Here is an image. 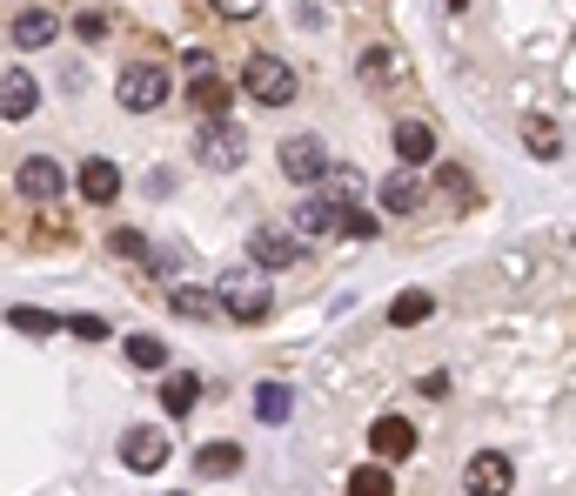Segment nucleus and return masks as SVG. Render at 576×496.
<instances>
[{
	"mask_svg": "<svg viewBox=\"0 0 576 496\" xmlns=\"http://www.w3.org/2000/svg\"><path fill=\"white\" fill-rule=\"evenodd\" d=\"M242 88L262 101V108H282V101H295V68H288L282 54H255L242 68Z\"/></svg>",
	"mask_w": 576,
	"mask_h": 496,
	"instance_id": "obj_1",
	"label": "nucleus"
},
{
	"mask_svg": "<svg viewBox=\"0 0 576 496\" xmlns=\"http://www.w3.org/2000/svg\"><path fill=\"white\" fill-rule=\"evenodd\" d=\"M114 94H121V108H134V114H155L161 101H168V68H155V61H134V68H121Z\"/></svg>",
	"mask_w": 576,
	"mask_h": 496,
	"instance_id": "obj_2",
	"label": "nucleus"
},
{
	"mask_svg": "<svg viewBox=\"0 0 576 496\" xmlns=\"http://www.w3.org/2000/svg\"><path fill=\"white\" fill-rule=\"evenodd\" d=\"M248 262H255V269H268V275L295 269V262H302V235H295V228H275V222H262L255 235H248Z\"/></svg>",
	"mask_w": 576,
	"mask_h": 496,
	"instance_id": "obj_3",
	"label": "nucleus"
},
{
	"mask_svg": "<svg viewBox=\"0 0 576 496\" xmlns=\"http://www.w3.org/2000/svg\"><path fill=\"white\" fill-rule=\"evenodd\" d=\"M242 155H248L242 128H228V121H201V135H195V161H201V168L228 175V168H242Z\"/></svg>",
	"mask_w": 576,
	"mask_h": 496,
	"instance_id": "obj_4",
	"label": "nucleus"
},
{
	"mask_svg": "<svg viewBox=\"0 0 576 496\" xmlns=\"http://www.w3.org/2000/svg\"><path fill=\"white\" fill-rule=\"evenodd\" d=\"M222 309L235 322H268L275 316V295H268V282H248V275H222Z\"/></svg>",
	"mask_w": 576,
	"mask_h": 496,
	"instance_id": "obj_5",
	"label": "nucleus"
},
{
	"mask_svg": "<svg viewBox=\"0 0 576 496\" xmlns=\"http://www.w3.org/2000/svg\"><path fill=\"white\" fill-rule=\"evenodd\" d=\"M329 148H322V141L315 135H288L282 141V175L288 181H302V188H309V181H329Z\"/></svg>",
	"mask_w": 576,
	"mask_h": 496,
	"instance_id": "obj_6",
	"label": "nucleus"
},
{
	"mask_svg": "<svg viewBox=\"0 0 576 496\" xmlns=\"http://www.w3.org/2000/svg\"><path fill=\"white\" fill-rule=\"evenodd\" d=\"M416 443H422V429L409 416H376L369 423V456L376 463H402V456H416Z\"/></svg>",
	"mask_w": 576,
	"mask_h": 496,
	"instance_id": "obj_7",
	"label": "nucleus"
},
{
	"mask_svg": "<svg viewBox=\"0 0 576 496\" xmlns=\"http://www.w3.org/2000/svg\"><path fill=\"white\" fill-rule=\"evenodd\" d=\"M14 188H21L27 202H54V195H67V168L54 155H27L14 168Z\"/></svg>",
	"mask_w": 576,
	"mask_h": 496,
	"instance_id": "obj_8",
	"label": "nucleus"
},
{
	"mask_svg": "<svg viewBox=\"0 0 576 496\" xmlns=\"http://www.w3.org/2000/svg\"><path fill=\"white\" fill-rule=\"evenodd\" d=\"M516 470H510V456L503 450H476L469 456V470H463V490L469 496H510Z\"/></svg>",
	"mask_w": 576,
	"mask_h": 496,
	"instance_id": "obj_9",
	"label": "nucleus"
},
{
	"mask_svg": "<svg viewBox=\"0 0 576 496\" xmlns=\"http://www.w3.org/2000/svg\"><path fill=\"white\" fill-rule=\"evenodd\" d=\"M121 463H128V470H141V476H155L161 463H168V436H161V429H148V423H134L128 436H121Z\"/></svg>",
	"mask_w": 576,
	"mask_h": 496,
	"instance_id": "obj_10",
	"label": "nucleus"
},
{
	"mask_svg": "<svg viewBox=\"0 0 576 496\" xmlns=\"http://www.w3.org/2000/svg\"><path fill=\"white\" fill-rule=\"evenodd\" d=\"M389 148H396L402 168H422V161H436V128H429V121H396V128H389Z\"/></svg>",
	"mask_w": 576,
	"mask_h": 496,
	"instance_id": "obj_11",
	"label": "nucleus"
},
{
	"mask_svg": "<svg viewBox=\"0 0 576 496\" xmlns=\"http://www.w3.org/2000/svg\"><path fill=\"white\" fill-rule=\"evenodd\" d=\"M376 195H382V215H416V208L429 202V188H422V175H416V168H396V175L382 181Z\"/></svg>",
	"mask_w": 576,
	"mask_h": 496,
	"instance_id": "obj_12",
	"label": "nucleus"
},
{
	"mask_svg": "<svg viewBox=\"0 0 576 496\" xmlns=\"http://www.w3.org/2000/svg\"><path fill=\"white\" fill-rule=\"evenodd\" d=\"M295 235H302V242L342 235V202H329V195H309V202L295 208Z\"/></svg>",
	"mask_w": 576,
	"mask_h": 496,
	"instance_id": "obj_13",
	"label": "nucleus"
},
{
	"mask_svg": "<svg viewBox=\"0 0 576 496\" xmlns=\"http://www.w3.org/2000/svg\"><path fill=\"white\" fill-rule=\"evenodd\" d=\"M34 108H41L34 74H27V68H7V74H0V114H7V121H27Z\"/></svg>",
	"mask_w": 576,
	"mask_h": 496,
	"instance_id": "obj_14",
	"label": "nucleus"
},
{
	"mask_svg": "<svg viewBox=\"0 0 576 496\" xmlns=\"http://www.w3.org/2000/svg\"><path fill=\"white\" fill-rule=\"evenodd\" d=\"M74 181H81V195H88L94 208H108L114 195H121V168H114L108 155H88V161H81V175H74Z\"/></svg>",
	"mask_w": 576,
	"mask_h": 496,
	"instance_id": "obj_15",
	"label": "nucleus"
},
{
	"mask_svg": "<svg viewBox=\"0 0 576 496\" xmlns=\"http://www.w3.org/2000/svg\"><path fill=\"white\" fill-rule=\"evenodd\" d=\"M54 34H61V21H54L47 7H21V14H14V27H7V41L21 47V54H27V47H47Z\"/></svg>",
	"mask_w": 576,
	"mask_h": 496,
	"instance_id": "obj_16",
	"label": "nucleus"
},
{
	"mask_svg": "<svg viewBox=\"0 0 576 496\" xmlns=\"http://www.w3.org/2000/svg\"><path fill=\"white\" fill-rule=\"evenodd\" d=\"M355 68H362L369 88H396V81H402V54L376 41V47H362V54H355Z\"/></svg>",
	"mask_w": 576,
	"mask_h": 496,
	"instance_id": "obj_17",
	"label": "nucleus"
},
{
	"mask_svg": "<svg viewBox=\"0 0 576 496\" xmlns=\"http://www.w3.org/2000/svg\"><path fill=\"white\" fill-rule=\"evenodd\" d=\"M523 148L536 161H563V128H556L550 114H523Z\"/></svg>",
	"mask_w": 576,
	"mask_h": 496,
	"instance_id": "obj_18",
	"label": "nucleus"
},
{
	"mask_svg": "<svg viewBox=\"0 0 576 496\" xmlns=\"http://www.w3.org/2000/svg\"><path fill=\"white\" fill-rule=\"evenodd\" d=\"M168 309H175V316H188V322H215V309H222V295H208V289H188V282H181V289H168Z\"/></svg>",
	"mask_w": 576,
	"mask_h": 496,
	"instance_id": "obj_19",
	"label": "nucleus"
},
{
	"mask_svg": "<svg viewBox=\"0 0 576 496\" xmlns=\"http://www.w3.org/2000/svg\"><path fill=\"white\" fill-rule=\"evenodd\" d=\"M188 101H195V108L208 114V121H222V114L235 108V88H228L222 74H208V81H195V88H188Z\"/></svg>",
	"mask_w": 576,
	"mask_h": 496,
	"instance_id": "obj_20",
	"label": "nucleus"
},
{
	"mask_svg": "<svg viewBox=\"0 0 576 496\" xmlns=\"http://www.w3.org/2000/svg\"><path fill=\"white\" fill-rule=\"evenodd\" d=\"M436 316V295L429 289H402L396 302H389V322H396V329H416V322H429Z\"/></svg>",
	"mask_w": 576,
	"mask_h": 496,
	"instance_id": "obj_21",
	"label": "nucleus"
},
{
	"mask_svg": "<svg viewBox=\"0 0 576 496\" xmlns=\"http://www.w3.org/2000/svg\"><path fill=\"white\" fill-rule=\"evenodd\" d=\"M195 470L201 476H242V443H201Z\"/></svg>",
	"mask_w": 576,
	"mask_h": 496,
	"instance_id": "obj_22",
	"label": "nucleus"
},
{
	"mask_svg": "<svg viewBox=\"0 0 576 496\" xmlns=\"http://www.w3.org/2000/svg\"><path fill=\"white\" fill-rule=\"evenodd\" d=\"M201 403V376H161V409L168 416H188Z\"/></svg>",
	"mask_w": 576,
	"mask_h": 496,
	"instance_id": "obj_23",
	"label": "nucleus"
},
{
	"mask_svg": "<svg viewBox=\"0 0 576 496\" xmlns=\"http://www.w3.org/2000/svg\"><path fill=\"white\" fill-rule=\"evenodd\" d=\"M255 416H262V423H288V416H295L288 383H262V389H255Z\"/></svg>",
	"mask_w": 576,
	"mask_h": 496,
	"instance_id": "obj_24",
	"label": "nucleus"
},
{
	"mask_svg": "<svg viewBox=\"0 0 576 496\" xmlns=\"http://www.w3.org/2000/svg\"><path fill=\"white\" fill-rule=\"evenodd\" d=\"M349 496H396L389 463H362V470H349Z\"/></svg>",
	"mask_w": 576,
	"mask_h": 496,
	"instance_id": "obj_25",
	"label": "nucleus"
},
{
	"mask_svg": "<svg viewBox=\"0 0 576 496\" xmlns=\"http://www.w3.org/2000/svg\"><path fill=\"white\" fill-rule=\"evenodd\" d=\"M7 329H14V336H47V329H54V316H47V309H34V302H14V309H7Z\"/></svg>",
	"mask_w": 576,
	"mask_h": 496,
	"instance_id": "obj_26",
	"label": "nucleus"
},
{
	"mask_svg": "<svg viewBox=\"0 0 576 496\" xmlns=\"http://www.w3.org/2000/svg\"><path fill=\"white\" fill-rule=\"evenodd\" d=\"M128 362L134 369H168V342L161 336H128Z\"/></svg>",
	"mask_w": 576,
	"mask_h": 496,
	"instance_id": "obj_27",
	"label": "nucleus"
},
{
	"mask_svg": "<svg viewBox=\"0 0 576 496\" xmlns=\"http://www.w3.org/2000/svg\"><path fill=\"white\" fill-rule=\"evenodd\" d=\"M376 215H369V208H355V202H342V235H355V242H369V235H376Z\"/></svg>",
	"mask_w": 576,
	"mask_h": 496,
	"instance_id": "obj_28",
	"label": "nucleus"
},
{
	"mask_svg": "<svg viewBox=\"0 0 576 496\" xmlns=\"http://www.w3.org/2000/svg\"><path fill=\"white\" fill-rule=\"evenodd\" d=\"M67 329H74L81 342H108V322H101V316H74Z\"/></svg>",
	"mask_w": 576,
	"mask_h": 496,
	"instance_id": "obj_29",
	"label": "nucleus"
},
{
	"mask_svg": "<svg viewBox=\"0 0 576 496\" xmlns=\"http://www.w3.org/2000/svg\"><path fill=\"white\" fill-rule=\"evenodd\" d=\"M114 255H134V262H141V255H148V242H141L134 228H114Z\"/></svg>",
	"mask_w": 576,
	"mask_h": 496,
	"instance_id": "obj_30",
	"label": "nucleus"
},
{
	"mask_svg": "<svg viewBox=\"0 0 576 496\" xmlns=\"http://www.w3.org/2000/svg\"><path fill=\"white\" fill-rule=\"evenodd\" d=\"M208 7H215V14H228V21H248L262 0H208Z\"/></svg>",
	"mask_w": 576,
	"mask_h": 496,
	"instance_id": "obj_31",
	"label": "nucleus"
},
{
	"mask_svg": "<svg viewBox=\"0 0 576 496\" xmlns=\"http://www.w3.org/2000/svg\"><path fill=\"white\" fill-rule=\"evenodd\" d=\"M215 74V54H201V47H188V81H208Z\"/></svg>",
	"mask_w": 576,
	"mask_h": 496,
	"instance_id": "obj_32",
	"label": "nucleus"
},
{
	"mask_svg": "<svg viewBox=\"0 0 576 496\" xmlns=\"http://www.w3.org/2000/svg\"><path fill=\"white\" fill-rule=\"evenodd\" d=\"M422 396H429V403H436V396H449V376H443V369H429V376H422Z\"/></svg>",
	"mask_w": 576,
	"mask_h": 496,
	"instance_id": "obj_33",
	"label": "nucleus"
},
{
	"mask_svg": "<svg viewBox=\"0 0 576 496\" xmlns=\"http://www.w3.org/2000/svg\"><path fill=\"white\" fill-rule=\"evenodd\" d=\"M101 27H108L101 14H81V21H74V34H81V41H101Z\"/></svg>",
	"mask_w": 576,
	"mask_h": 496,
	"instance_id": "obj_34",
	"label": "nucleus"
},
{
	"mask_svg": "<svg viewBox=\"0 0 576 496\" xmlns=\"http://www.w3.org/2000/svg\"><path fill=\"white\" fill-rule=\"evenodd\" d=\"M443 195H469V175H463V168H443Z\"/></svg>",
	"mask_w": 576,
	"mask_h": 496,
	"instance_id": "obj_35",
	"label": "nucleus"
},
{
	"mask_svg": "<svg viewBox=\"0 0 576 496\" xmlns=\"http://www.w3.org/2000/svg\"><path fill=\"white\" fill-rule=\"evenodd\" d=\"M443 7H449V14H463V7H469V0H443Z\"/></svg>",
	"mask_w": 576,
	"mask_h": 496,
	"instance_id": "obj_36",
	"label": "nucleus"
},
{
	"mask_svg": "<svg viewBox=\"0 0 576 496\" xmlns=\"http://www.w3.org/2000/svg\"><path fill=\"white\" fill-rule=\"evenodd\" d=\"M168 496H181V490H168Z\"/></svg>",
	"mask_w": 576,
	"mask_h": 496,
	"instance_id": "obj_37",
	"label": "nucleus"
}]
</instances>
